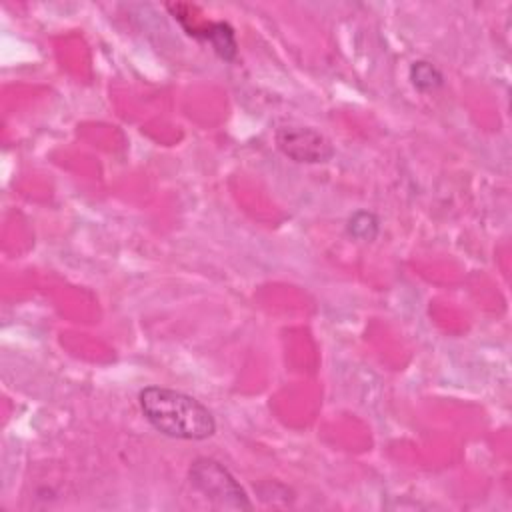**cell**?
Masks as SVG:
<instances>
[{"instance_id": "1", "label": "cell", "mask_w": 512, "mask_h": 512, "mask_svg": "<svg viewBox=\"0 0 512 512\" xmlns=\"http://www.w3.org/2000/svg\"><path fill=\"white\" fill-rule=\"evenodd\" d=\"M142 416L154 430L176 440H206L216 432V418L194 396L166 388L146 386L138 394Z\"/></svg>"}, {"instance_id": "2", "label": "cell", "mask_w": 512, "mask_h": 512, "mask_svg": "<svg viewBox=\"0 0 512 512\" xmlns=\"http://www.w3.org/2000/svg\"><path fill=\"white\" fill-rule=\"evenodd\" d=\"M192 486L220 508L250 510L252 502L240 482L214 458H196L188 470Z\"/></svg>"}, {"instance_id": "3", "label": "cell", "mask_w": 512, "mask_h": 512, "mask_svg": "<svg viewBox=\"0 0 512 512\" xmlns=\"http://www.w3.org/2000/svg\"><path fill=\"white\" fill-rule=\"evenodd\" d=\"M274 138L280 152L300 164H322L334 156L330 140L310 126H280Z\"/></svg>"}, {"instance_id": "4", "label": "cell", "mask_w": 512, "mask_h": 512, "mask_svg": "<svg viewBox=\"0 0 512 512\" xmlns=\"http://www.w3.org/2000/svg\"><path fill=\"white\" fill-rule=\"evenodd\" d=\"M184 30L198 38V40H204L212 46V50L222 58V60H228L232 62L238 54V46H236V36H234V30L230 24L226 22H208V24H192V26H184Z\"/></svg>"}, {"instance_id": "5", "label": "cell", "mask_w": 512, "mask_h": 512, "mask_svg": "<svg viewBox=\"0 0 512 512\" xmlns=\"http://www.w3.org/2000/svg\"><path fill=\"white\" fill-rule=\"evenodd\" d=\"M410 82L420 92H432L444 84V74L440 68L428 60H416L410 64Z\"/></svg>"}, {"instance_id": "6", "label": "cell", "mask_w": 512, "mask_h": 512, "mask_svg": "<svg viewBox=\"0 0 512 512\" xmlns=\"http://www.w3.org/2000/svg\"><path fill=\"white\" fill-rule=\"evenodd\" d=\"M378 232H380V220L370 210H356L346 222V234L352 236L354 240L370 242L378 236Z\"/></svg>"}]
</instances>
